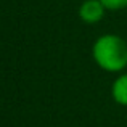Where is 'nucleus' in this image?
Here are the masks:
<instances>
[{"mask_svg":"<svg viewBox=\"0 0 127 127\" xmlns=\"http://www.w3.org/2000/svg\"><path fill=\"white\" fill-rule=\"evenodd\" d=\"M105 6L100 0H84L79 6V18L87 24H95L105 16Z\"/></svg>","mask_w":127,"mask_h":127,"instance_id":"f03ea898","label":"nucleus"},{"mask_svg":"<svg viewBox=\"0 0 127 127\" xmlns=\"http://www.w3.org/2000/svg\"><path fill=\"white\" fill-rule=\"evenodd\" d=\"M113 98H114L116 103L122 106H127V74L124 76H119L114 82H113Z\"/></svg>","mask_w":127,"mask_h":127,"instance_id":"7ed1b4c3","label":"nucleus"},{"mask_svg":"<svg viewBox=\"0 0 127 127\" xmlns=\"http://www.w3.org/2000/svg\"><path fill=\"white\" fill-rule=\"evenodd\" d=\"M92 55L101 69L109 72L121 71L127 66V43L114 34H105L93 43Z\"/></svg>","mask_w":127,"mask_h":127,"instance_id":"f257e3e1","label":"nucleus"},{"mask_svg":"<svg viewBox=\"0 0 127 127\" xmlns=\"http://www.w3.org/2000/svg\"><path fill=\"white\" fill-rule=\"evenodd\" d=\"M106 10H122L127 6V0H100Z\"/></svg>","mask_w":127,"mask_h":127,"instance_id":"20e7f679","label":"nucleus"}]
</instances>
